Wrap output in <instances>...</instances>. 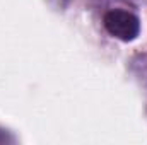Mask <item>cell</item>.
I'll use <instances>...</instances> for the list:
<instances>
[{"label": "cell", "mask_w": 147, "mask_h": 145, "mask_svg": "<svg viewBox=\"0 0 147 145\" xmlns=\"http://www.w3.org/2000/svg\"><path fill=\"white\" fill-rule=\"evenodd\" d=\"M105 28L118 39L132 41L139 36L140 22L134 14L127 10H110L105 15Z\"/></svg>", "instance_id": "6da1fadb"}]
</instances>
